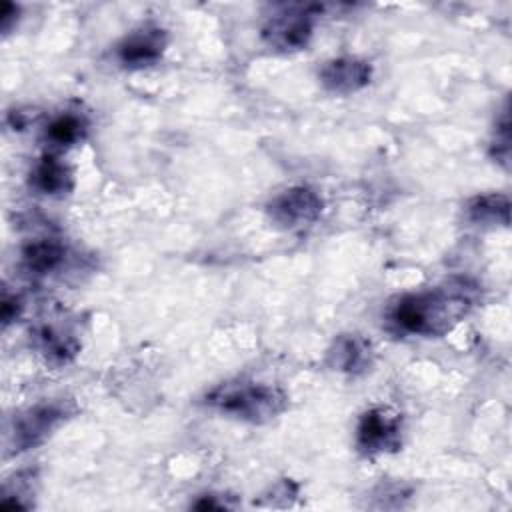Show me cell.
Instances as JSON below:
<instances>
[{
    "label": "cell",
    "mask_w": 512,
    "mask_h": 512,
    "mask_svg": "<svg viewBox=\"0 0 512 512\" xmlns=\"http://www.w3.org/2000/svg\"><path fill=\"white\" fill-rule=\"evenodd\" d=\"M476 286L466 280H450L436 288L402 296L390 320L406 334L444 336L474 308Z\"/></svg>",
    "instance_id": "6da1fadb"
},
{
    "label": "cell",
    "mask_w": 512,
    "mask_h": 512,
    "mask_svg": "<svg viewBox=\"0 0 512 512\" xmlns=\"http://www.w3.org/2000/svg\"><path fill=\"white\" fill-rule=\"evenodd\" d=\"M206 402L226 416L252 424H264L284 412L288 398L272 384L234 380L222 382L210 390L206 394Z\"/></svg>",
    "instance_id": "7a4b0ae2"
},
{
    "label": "cell",
    "mask_w": 512,
    "mask_h": 512,
    "mask_svg": "<svg viewBox=\"0 0 512 512\" xmlns=\"http://www.w3.org/2000/svg\"><path fill=\"white\" fill-rule=\"evenodd\" d=\"M318 6H284L262 26V40L280 52H294L308 46Z\"/></svg>",
    "instance_id": "3957f363"
},
{
    "label": "cell",
    "mask_w": 512,
    "mask_h": 512,
    "mask_svg": "<svg viewBox=\"0 0 512 512\" xmlns=\"http://www.w3.org/2000/svg\"><path fill=\"white\" fill-rule=\"evenodd\" d=\"M322 208L324 202L316 190L310 186H290L266 204V214L276 226L296 230L316 222Z\"/></svg>",
    "instance_id": "277c9868"
},
{
    "label": "cell",
    "mask_w": 512,
    "mask_h": 512,
    "mask_svg": "<svg viewBox=\"0 0 512 512\" xmlns=\"http://www.w3.org/2000/svg\"><path fill=\"white\" fill-rule=\"evenodd\" d=\"M402 444L400 416L388 408H370L360 416L356 428V446L362 454L374 456L394 452Z\"/></svg>",
    "instance_id": "5b68a950"
},
{
    "label": "cell",
    "mask_w": 512,
    "mask_h": 512,
    "mask_svg": "<svg viewBox=\"0 0 512 512\" xmlns=\"http://www.w3.org/2000/svg\"><path fill=\"white\" fill-rule=\"evenodd\" d=\"M64 414L66 410L62 408V404L56 402L36 404L18 414L10 430V446L14 448V452L30 450L42 444L50 436V432L64 420Z\"/></svg>",
    "instance_id": "8992f818"
},
{
    "label": "cell",
    "mask_w": 512,
    "mask_h": 512,
    "mask_svg": "<svg viewBox=\"0 0 512 512\" xmlns=\"http://www.w3.org/2000/svg\"><path fill=\"white\" fill-rule=\"evenodd\" d=\"M166 48V32L160 26L146 24L120 40L116 56L126 68L152 66L162 58Z\"/></svg>",
    "instance_id": "52a82bcc"
},
{
    "label": "cell",
    "mask_w": 512,
    "mask_h": 512,
    "mask_svg": "<svg viewBox=\"0 0 512 512\" xmlns=\"http://www.w3.org/2000/svg\"><path fill=\"white\" fill-rule=\"evenodd\" d=\"M372 80L370 62L356 56H340L328 60L320 70V82L328 92L354 94Z\"/></svg>",
    "instance_id": "ba28073f"
},
{
    "label": "cell",
    "mask_w": 512,
    "mask_h": 512,
    "mask_svg": "<svg viewBox=\"0 0 512 512\" xmlns=\"http://www.w3.org/2000/svg\"><path fill=\"white\" fill-rule=\"evenodd\" d=\"M328 362L334 370H340V372H348V374L364 372L372 362L370 342L354 334H342L334 340L328 352Z\"/></svg>",
    "instance_id": "9c48e42d"
},
{
    "label": "cell",
    "mask_w": 512,
    "mask_h": 512,
    "mask_svg": "<svg viewBox=\"0 0 512 512\" xmlns=\"http://www.w3.org/2000/svg\"><path fill=\"white\" fill-rule=\"evenodd\" d=\"M30 184L34 190L46 196H62L72 190V172L56 156L44 154L30 172Z\"/></svg>",
    "instance_id": "30bf717a"
},
{
    "label": "cell",
    "mask_w": 512,
    "mask_h": 512,
    "mask_svg": "<svg viewBox=\"0 0 512 512\" xmlns=\"http://www.w3.org/2000/svg\"><path fill=\"white\" fill-rule=\"evenodd\" d=\"M66 258V248L56 238H36L22 248V264L30 274H50Z\"/></svg>",
    "instance_id": "8fae6325"
},
{
    "label": "cell",
    "mask_w": 512,
    "mask_h": 512,
    "mask_svg": "<svg viewBox=\"0 0 512 512\" xmlns=\"http://www.w3.org/2000/svg\"><path fill=\"white\" fill-rule=\"evenodd\" d=\"M466 216L476 226H508L510 200L504 194H480L466 204Z\"/></svg>",
    "instance_id": "7c38bea8"
},
{
    "label": "cell",
    "mask_w": 512,
    "mask_h": 512,
    "mask_svg": "<svg viewBox=\"0 0 512 512\" xmlns=\"http://www.w3.org/2000/svg\"><path fill=\"white\" fill-rule=\"evenodd\" d=\"M86 134V120L78 114H60L46 126V138L54 146H72Z\"/></svg>",
    "instance_id": "4fadbf2b"
},
{
    "label": "cell",
    "mask_w": 512,
    "mask_h": 512,
    "mask_svg": "<svg viewBox=\"0 0 512 512\" xmlns=\"http://www.w3.org/2000/svg\"><path fill=\"white\" fill-rule=\"evenodd\" d=\"M40 344H42V350L52 358V360H58V362H68L70 358H74L76 350H78V344L74 338H70L68 334H62L54 328H48L44 326L40 330Z\"/></svg>",
    "instance_id": "5bb4252c"
},
{
    "label": "cell",
    "mask_w": 512,
    "mask_h": 512,
    "mask_svg": "<svg viewBox=\"0 0 512 512\" xmlns=\"http://www.w3.org/2000/svg\"><path fill=\"white\" fill-rule=\"evenodd\" d=\"M20 300L16 296H10V294H4L2 298V322L4 326H8L12 320H16V316L20 314Z\"/></svg>",
    "instance_id": "9a60e30c"
},
{
    "label": "cell",
    "mask_w": 512,
    "mask_h": 512,
    "mask_svg": "<svg viewBox=\"0 0 512 512\" xmlns=\"http://www.w3.org/2000/svg\"><path fill=\"white\" fill-rule=\"evenodd\" d=\"M16 18H18V6L12 2H4L2 12H0V26H2L4 34L10 32L12 22H16Z\"/></svg>",
    "instance_id": "2e32d148"
},
{
    "label": "cell",
    "mask_w": 512,
    "mask_h": 512,
    "mask_svg": "<svg viewBox=\"0 0 512 512\" xmlns=\"http://www.w3.org/2000/svg\"><path fill=\"white\" fill-rule=\"evenodd\" d=\"M194 508H198V510H208V508H222V504H218L216 500H214V496H202L198 502H194L192 504Z\"/></svg>",
    "instance_id": "e0dca14e"
}]
</instances>
